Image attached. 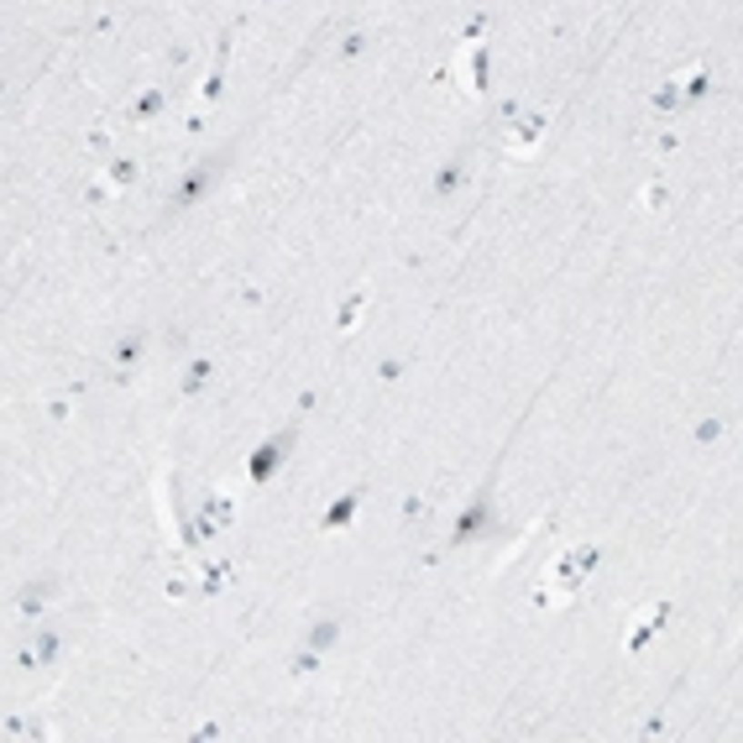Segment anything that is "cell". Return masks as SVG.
I'll list each match as a JSON object with an SVG mask.
<instances>
[{
  "instance_id": "obj_1",
  "label": "cell",
  "mask_w": 743,
  "mask_h": 743,
  "mask_svg": "<svg viewBox=\"0 0 743 743\" xmlns=\"http://www.w3.org/2000/svg\"><path fill=\"white\" fill-rule=\"evenodd\" d=\"M592 560H597V545H576V550H566V555H560V560L550 566L545 587L534 592V602H539V607H560V602H571V597L581 592L587 571H592Z\"/></svg>"
},
{
  "instance_id": "obj_2",
  "label": "cell",
  "mask_w": 743,
  "mask_h": 743,
  "mask_svg": "<svg viewBox=\"0 0 743 743\" xmlns=\"http://www.w3.org/2000/svg\"><path fill=\"white\" fill-rule=\"evenodd\" d=\"M482 64H487V47L471 37L467 53H461V64H456V74H461V89H467V95H482Z\"/></svg>"
},
{
  "instance_id": "obj_3",
  "label": "cell",
  "mask_w": 743,
  "mask_h": 743,
  "mask_svg": "<svg viewBox=\"0 0 743 743\" xmlns=\"http://www.w3.org/2000/svg\"><path fill=\"white\" fill-rule=\"evenodd\" d=\"M665 613H670L665 602H649V607L634 617V628H628V638H623V644H628V649H638V644L649 638V628H659V623H665Z\"/></svg>"
},
{
  "instance_id": "obj_4",
  "label": "cell",
  "mask_w": 743,
  "mask_h": 743,
  "mask_svg": "<svg viewBox=\"0 0 743 743\" xmlns=\"http://www.w3.org/2000/svg\"><path fill=\"white\" fill-rule=\"evenodd\" d=\"M539 136H545V115H529V121H524V126L508 136V152H513V157H524V152L539 142Z\"/></svg>"
},
{
  "instance_id": "obj_5",
  "label": "cell",
  "mask_w": 743,
  "mask_h": 743,
  "mask_svg": "<svg viewBox=\"0 0 743 743\" xmlns=\"http://www.w3.org/2000/svg\"><path fill=\"white\" fill-rule=\"evenodd\" d=\"M356 508V492H351V497H340V508H330L325 513V518H319V524H325V529H330V524H340V518H346V513Z\"/></svg>"
}]
</instances>
